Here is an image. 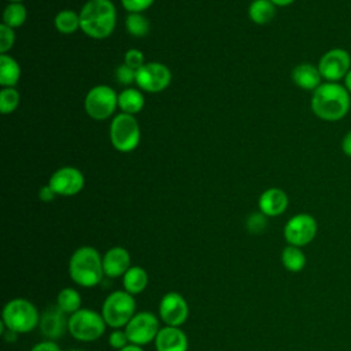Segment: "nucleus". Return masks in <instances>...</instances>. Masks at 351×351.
Wrapping results in <instances>:
<instances>
[{"label":"nucleus","mask_w":351,"mask_h":351,"mask_svg":"<svg viewBox=\"0 0 351 351\" xmlns=\"http://www.w3.org/2000/svg\"><path fill=\"white\" fill-rule=\"evenodd\" d=\"M48 185L56 195L73 196L84 188V176L78 169L66 166L51 176Z\"/></svg>","instance_id":"14"},{"label":"nucleus","mask_w":351,"mask_h":351,"mask_svg":"<svg viewBox=\"0 0 351 351\" xmlns=\"http://www.w3.org/2000/svg\"><path fill=\"white\" fill-rule=\"evenodd\" d=\"M21 69L16 60L7 53L0 55V85L4 88H14L19 81Z\"/></svg>","instance_id":"21"},{"label":"nucleus","mask_w":351,"mask_h":351,"mask_svg":"<svg viewBox=\"0 0 351 351\" xmlns=\"http://www.w3.org/2000/svg\"><path fill=\"white\" fill-rule=\"evenodd\" d=\"M15 41V34L12 27H8L7 25L1 23L0 25V52L5 53L11 47L14 45Z\"/></svg>","instance_id":"30"},{"label":"nucleus","mask_w":351,"mask_h":351,"mask_svg":"<svg viewBox=\"0 0 351 351\" xmlns=\"http://www.w3.org/2000/svg\"><path fill=\"white\" fill-rule=\"evenodd\" d=\"M115 77H117V81H118L119 84L129 85V84H132L133 81H136V70H133V69L129 67L128 64H121V66L117 67Z\"/></svg>","instance_id":"31"},{"label":"nucleus","mask_w":351,"mask_h":351,"mask_svg":"<svg viewBox=\"0 0 351 351\" xmlns=\"http://www.w3.org/2000/svg\"><path fill=\"white\" fill-rule=\"evenodd\" d=\"M69 351H84V350H78V348H71V350H69Z\"/></svg>","instance_id":"43"},{"label":"nucleus","mask_w":351,"mask_h":351,"mask_svg":"<svg viewBox=\"0 0 351 351\" xmlns=\"http://www.w3.org/2000/svg\"><path fill=\"white\" fill-rule=\"evenodd\" d=\"M159 321L149 311H141L134 314L133 318L125 326V332L130 344L145 346L155 340L159 332Z\"/></svg>","instance_id":"11"},{"label":"nucleus","mask_w":351,"mask_h":351,"mask_svg":"<svg viewBox=\"0 0 351 351\" xmlns=\"http://www.w3.org/2000/svg\"><path fill=\"white\" fill-rule=\"evenodd\" d=\"M118 351H143L141 346H136V344H128L126 347L118 350Z\"/></svg>","instance_id":"40"},{"label":"nucleus","mask_w":351,"mask_h":351,"mask_svg":"<svg viewBox=\"0 0 351 351\" xmlns=\"http://www.w3.org/2000/svg\"><path fill=\"white\" fill-rule=\"evenodd\" d=\"M69 274L71 280L81 287L92 288L101 281L103 258L93 247H80L69 261Z\"/></svg>","instance_id":"3"},{"label":"nucleus","mask_w":351,"mask_h":351,"mask_svg":"<svg viewBox=\"0 0 351 351\" xmlns=\"http://www.w3.org/2000/svg\"><path fill=\"white\" fill-rule=\"evenodd\" d=\"M154 341L156 351H188V337L177 326L160 328Z\"/></svg>","instance_id":"17"},{"label":"nucleus","mask_w":351,"mask_h":351,"mask_svg":"<svg viewBox=\"0 0 351 351\" xmlns=\"http://www.w3.org/2000/svg\"><path fill=\"white\" fill-rule=\"evenodd\" d=\"M56 306L66 314H73L81 308V296L74 288H63L56 298Z\"/></svg>","instance_id":"25"},{"label":"nucleus","mask_w":351,"mask_h":351,"mask_svg":"<svg viewBox=\"0 0 351 351\" xmlns=\"http://www.w3.org/2000/svg\"><path fill=\"white\" fill-rule=\"evenodd\" d=\"M117 23V11L110 0H89L80 12V29L92 38L108 37Z\"/></svg>","instance_id":"2"},{"label":"nucleus","mask_w":351,"mask_h":351,"mask_svg":"<svg viewBox=\"0 0 351 351\" xmlns=\"http://www.w3.org/2000/svg\"><path fill=\"white\" fill-rule=\"evenodd\" d=\"M258 206L263 215L277 217L287 210L288 196L280 188H269L259 196Z\"/></svg>","instance_id":"18"},{"label":"nucleus","mask_w":351,"mask_h":351,"mask_svg":"<svg viewBox=\"0 0 351 351\" xmlns=\"http://www.w3.org/2000/svg\"><path fill=\"white\" fill-rule=\"evenodd\" d=\"M318 70L326 82H339L351 70V56L343 48L328 49L318 60Z\"/></svg>","instance_id":"9"},{"label":"nucleus","mask_w":351,"mask_h":351,"mask_svg":"<svg viewBox=\"0 0 351 351\" xmlns=\"http://www.w3.org/2000/svg\"><path fill=\"white\" fill-rule=\"evenodd\" d=\"M343 85L346 86V89L350 92V95H351V70L347 73V75H346V78L343 80Z\"/></svg>","instance_id":"39"},{"label":"nucleus","mask_w":351,"mask_h":351,"mask_svg":"<svg viewBox=\"0 0 351 351\" xmlns=\"http://www.w3.org/2000/svg\"><path fill=\"white\" fill-rule=\"evenodd\" d=\"M30 351H62V350L55 341L45 340V341H40L36 346H33Z\"/></svg>","instance_id":"36"},{"label":"nucleus","mask_w":351,"mask_h":351,"mask_svg":"<svg viewBox=\"0 0 351 351\" xmlns=\"http://www.w3.org/2000/svg\"><path fill=\"white\" fill-rule=\"evenodd\" d=\"M55 192L51 189V186L49 185H45V186H43L41 189H40V199L43 200V202H51L53 197H55Z\"/></svg>","instance_id":"38"},{"label":"nucleus","mask_w":351,"mask_h":351,"mask_svg":"<svg viewBox=\"0 0 351 351\" xmlns=\"http://www.w3.org/2000/svg\"><path fill=\"white\" fill-rule=\"evenodd\" d=\"M274 5H280V7H285V5H289L292 4L295 0H270Z\"/></svg>","instance_id":"41"},{"label":"nucleus","mask_w":351,"mask_h":351,"mask_svg":"<svg viewBox=\"0 0 351 351\" xmlns=\"http://www.w3.org/2000/svg\"><path fill=\"white\" fill-rule=\"evenodd\" d=\"M170 80V70L158 62L144 63L136 70V84L145 92H160L169 86Z\"/></svg>","instance_id":"12"},{"label":"nucleus","mask_w":351,"mask_h":351,"mask_svg":"<svg viewBox=\"0 0 351 351\" xmlns=\"http://www.w3.org/2000/svg\"><path fill=\"white\" fill-rule=\"evenodd\" d=\"M188 303L178 292H167L159 303V315L166 326H181L188 319Z\"/></svg>","instance_id":"13"},{"label":"nucleus","mask_w":351,"mask_h":351,"mask_svg":"<svg viewBox=\"0 0 351 351\" xmlns=\"http://www.w3.org/2000/svg\"><path fill=\"white\" fill-rule=\"evenodd\" d=\"M130 267V254L123 247H112L103 255V271L110 278L123 276Z\"/></svg>","instance_id":"16"},{"label":"nucleus","mask_w":351,"mask_h":351,"mask_svg":"<svg viewBox=\"0 0 351 351\" xmlns=\"http://www.w3.org/2000/svg\"><path fill=\"white\" fill-rule=\"evenodd\" d=\"M144 106V96L140 90L128 88L118 95V107L122 110V112L133 115L141 111Z\"/></svg>","instance_id":"22"},{"label":"nucleus","mask_w":351,"mask_h":351,"mask_svg":"<svg viewBox=\"0 0 351 351\" xmlns=\"http://www.w3.org/2000/svg\"><path fill=\"white\" fill-rule=\"evenodd\" d=\"M128 341H129V339H128L126 332H125V330H121V329L112 330V332L110 333V336H108V344H110L112 348H115V350H121V348L126 347V346H128Z\"/></svg>","instance_id":"32"},{"label":"nucleus","mask_w":351,"mask_h":351,"mask_svg":"<svg viewBox=\"0 0 351 351\" xmlns=\"http://www.w3.org/2000/svg\"><path fill=\"white\" fill-rule=\"evenodd\" d=\"M67 325L69 318H66V313L58 306H49L43 315H40V332L49 340L62 337L67 329Z\"/></svg>","instance_id":"15"},{"label":"nucleus","mask_w":351,"mask_h":351,"mask_svg":"<svg viewBox=\"0 0 351 351\" xmlns=\"http://www.w3.org/2000/svg\"><path fill=\"white\" fill-rule=\"evenodd\" d=\"M106 325L101 314L89 308H80L69 317L67 330L80 341H95L104 333Z\"/></svg>","instance_id":"6"},{"label":"nucleus","mask_w":351,"mask_h":351,"mask_svg":"<svg viewBox=\"0 0 351 351\" xmlns=\"http://www.w3.org/2000/svg\"><path fill=\"white\" fill-rule=\"evenodd\" d=\"M276 15V7L270 0H255L248 7V16L258 25L270 22Z\"/></svg>","instance_id":"23"},{"label":"nucleus","mask_w":351,"mask_h":351,"mask_svg":"<svg viewBox=\"0 0 351 351\" xmlns=\"http://www.w3.org/2000/svg\"><path fill=\"white\" fill-rule=\"evenodd\" d=\"M351 108V95L340 82H322L311 95V111L326 122L341 121Z\"/></svg>","instance_id":"1"},{"label":"nucleus","mask_w":351,"mask_h":351,"mask_svg":"<svg viewBox=\"0 0 351 351\" xmlns=\"http://www.w3.org/2000/svg\"><path fill=\"white\" fill-rule=\"evenodd\" d=\"M341 151L346 156L351 158V130L347 132L341 138Z\"/></svg>","instance_id":"37"},{"label":"nucleus","mask_w":351,"mask_h":351,"mask_svg":"<svg viewBox=\"0 0 351 351\" xmlns=\"http://www.w3.org/2000/svg\"><path fill=\"white\" fill-rule=\"evenodd\" d=\"M26 21V8L21 3H10L3 12V23L8 27H19Z\"/></svg>","instance_id":"27"},{"label":"nucleus","mask_w":351,"mask_h":351,"mask_svg":"<svg viewBox=\"0 0 351 351\" xmlns=\"http://www.w3.org/2000/svg\"><path fill=\"white\" fill-rule=\"evenodd\" d=\"M1 324L15 333H29L40 324V314L36 306L22 298L11 299L1 313Z\"/></svg>","instance_id":"4"},{"label":"nucleus","mask_w":351,"mask_h":351,"mask_svg":"<svg viewBox=\"0 0 351 351\" xmlns=\"http://www.w3.org/2000/svg\"><path fill=\"white\" fill-rule=\"evenodd\" d=\"M125 64L132 67L133 70H138L144 64V55L138 49H129L125 53Z\"/></svg>","instance_id":"33"},{"label":"nucleus","mask_w":351,"mask_h":351,"mask_svg":"<svg viewBox=\"0 0 351 351\" xmlns=\"http://www.w3.org/2000/svg\"><path fill=\"white\" fill-rule=\"evenodd\" d=\"M110 140L121 152L133 151L140 143V128L136 118L125 112L115 115L110 126Z\"/></svg>","instance_id":"7"},{"label":"nucleus","mask_w":351,"mask_h":351,"mask_svg":"<svg viewBox=\"0 0 351 351\" xmlns=\"http://www.w3.org/2000/svg\"><path fill=\"white\" fill-rule=\"evenodd\" d=\"M317 230L315 218L307 213H300L288 219L284 226V237L289 245L303 247L314 240Z\"/></svg>","instance_id":"10"},{"label":"nucleus","mask_w":351,"mask_h":351,"mask_svg":"<svg viewBox=\"0 0 351 351\" xmlns=\"http://www.w3.org/2000/svg\"><path fill=\"white\" fill-rule=\"evenodd\" d=\"M8 1H10V3H21L22 0H8Z\"/></svg>","instance_id":"42"},{"label":"nucleus","mask_w":351,"mask_h":351,"mask_svg":"<svg viewBox=\"0 0 351 351\" xmlns=\"http://www.w3.org/2000/svg\"><path fill=\"white\" fill-rule=\"evenodd\" d=\"M122 284L128 293L137 295L145 289L148 284V274L140 266H130L129 270L122 276Z\"/></svg>","instance_id":"20"},{"label":"nucleus","mask_w":351,"mask_h":351,"mask_svg":"<svg viewBox=\"0 0 351 351\" xmlns=\"http://www.w3.org/2000/svg\"><path fill=\"white\" fill-rule=\"evenodd\" d=\"M266 215H263L262 213H256L250 215L248 221H247V228L250 232H261L262 229H265L266 226Z\"/></svg>","instance_id":"35"},{"label":"nucleus","mask_w":351,"mask_h":351,"mask_svg":"<svg viewBox=\"0 0 351 351\" xmlns=\"http://www.w3.org/2000/svg\"><path fill=\"white\" fill-rule=\"evenodd\" d=\"M19 104V93L14 88H3L0 92V111L3 114L12 112Z\"/></svg>","instance_id":"29"},{"label":"nucleus","mask_w":351,"mask_h":351,"mask_svg":"<svg viewBox=\"0 0 351 351\" xmlns=\"http://www.w3.org/2000/svg\"><path fill=\"white\" fill-rule=\"evenodd\" d=\"M55 27L64 34L74 33L80 29V14L71 10H63L55 16Z\"/></svg>","instance_id":"26"},{"label":"nucleus","mask_w":351,"mask_h":351,"mask_svg":"<svg viewBox=\"0 0 351 351\" xmlns=\"http://www.w3.org/2000/svg\"><path fill=\"white\" fill-rule=\"evenodd\" d=\"M125 25H126V30L134 37H144L149 32V23L147 18L137 12L129 14L126 16Z\"/></svg>","instance_id":"28"},{"label":"nucleus","mask_w":351,"mask_h":351,"mask_svg":"<svg viewBox=\"0 0 351 351\" xmlns=\"http://www.w3.org/2000/svg\"><path fill=\"white\" fill-rule=\"evenodd\" d=\"M134 310L136 300L133 295L128 293L126 291H114L106 298L101 306V315L108 326L119 329L126 326L133 318Z\"/></svg>","instance_id":"5"},{"label":"nucleus","mask_w":351,"mask_h":351,"mask_svg":"<svg viewBox=\"0 0 351 351\" xmlns=\"http://www.w3.org/2000/svg\"><path fill=\"white\" fill-rule=\"evenodd\" d=\"M122 5L125 7V10H128L130 14L133 12H141L144 10H147L154 0H121Z\"/></svg>","instance_id":"34"},{"label":"nucleus","mask_w":351,"mask_h":351,"mask_svg":"<svg viewBox=\"0 0 351 351\" xmlns=\"http://www.w3.org/2000/svg\"><path fill=\"white\" fill-rule=\"evenodd\" d=\"M281 262L288 271L298 273L306 266V255L303 254L300 247L288 244V247H285L281 252Z\"/></svg>","instance_id":"24"},{"label":"nucleus","mask_w":351,"mask_h":351,"mask_svg":"<svg viewBox=\"0 0 351 351\" xmlns=\"http://www.w3.org/2000/svg\"><path fill=\"white\" fill-rule=\"evenodd\" d=\"M292 81L296 86L304 90H315L322 84V77L318 66L311 63H300L291 73Z\"/></svg>","instance_id":"19"},{"label":"nucleus","mask_w":351,"mask_h":351,"mask_svg":"<svg viewBox=\"0 0 351 351\" xmlns=\"http://www.w3.org/2000/svg\"><path fill=\"white\" fill-rule=\"evenodd\" d=\"M84 106L90 118L97 121L107 119L118 106V95L107 85H97L86 93Z\"/></svg>","instance_id":"8"}]
</instances>
